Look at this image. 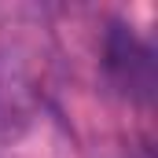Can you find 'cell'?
I'll return each instance as SVG.
<instances>
[{"label": "cell", "instance_id": "1", "mask_svg": "<svg viewBox=\"0 0 158 158\" xmlns=\"http://www.w3.org/2000/svg\"><path fill=\"white\" fill-rule=\"evenodd\" d=\"M107 74L125 96L147 99L155 88V55L132 30L114 26L107 37Z\"/></svg>", "mask_w": 158, "mask_h": 158}]
</instances>
